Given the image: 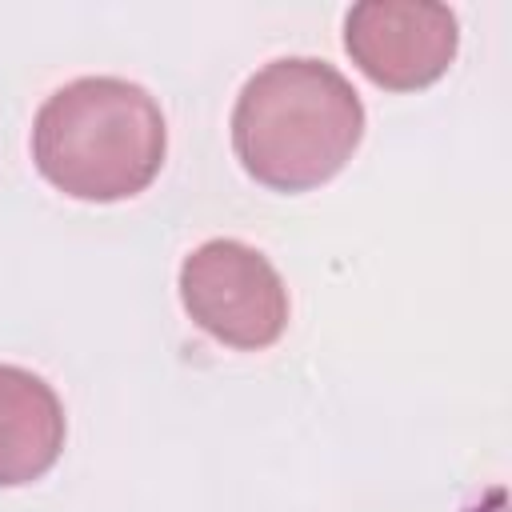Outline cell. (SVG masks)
<instances>
[{"instance_id": "5b68a950", "label": "cell", "mask_w": 512, "mask_h": 512, "mask_svg": "<svg viewBox=\"0 0 512 512\" xmlns=\"http://www.w3.org/2000/svg\"><path fill=\"white\" fill-rule=\"evenodd\" d=\"M68 420L56 388L20 368L0 364V488L40 480L64 452Z\"/></svg>"}, {"instance_id": "7a4b0ae2", "label": "cell", "mask_w": 512, "mask_h": 512, "mask_svg": "<svg viewBox=\"0 0 512 512\" xmlns=\"http://www.w3.org/2000/svg\"><path fill=\"white\" fill-rule=\"evenodd\" d=\"M168 152L164 112L124 76H80L32 120V164L64 196L112 204L144 192Z\"/></svg>"}, {"instance_id": "277c9868", "label": "cell", "mask_w": 512, "mask_h": 512, "mask_svg": "<svg viewBox=\"0 0 512 512\" xmlns=\"http://www.w3.org/2000/svg\"><path fill=\"white\" fill-rule=\"evenodd\" d=\"M460 48V24L436 0H360L344 16V52L388 92L436 84Z\"/></svg>"}, {"instance_id": "3957f363", "label": "cell", "mask_w": 512, "mask_h": 512, "mask_svg": "<svg viewBox=\"0 0 512 512\" xmlns=\"http://www.w3.org/2000/svg\"><path fill=\"white\" fill-rule=\"evenodd\" d=\"M180 304L212 340L260 352L288 328V288L272 260L244 240L216 236L180 264Z\"/></svg>"}, {"instance_id": "6da1fadb", "label": "cell", "mask_w": 512, "mask_h": 512, "mask_svg": "<svg viewBox=\"0 0 512 512\" xmlns=\"http://www.w3.org/2000/svg\"><path fill=\"white\" fill-rule=\"evenodd\" d=\"M364 136V104L352 80L316 56H280L256 68L232 104L240 168L272 192L328 184Z\"/></svg>"}]
</instances>
